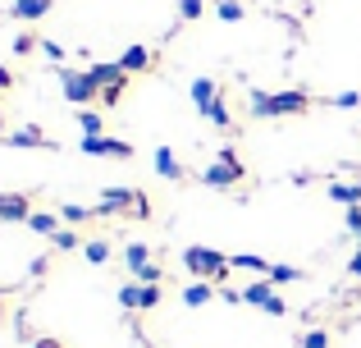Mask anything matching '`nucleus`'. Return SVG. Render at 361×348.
Masks as SVG:
<instances>
[{"instance_id":"obj_9","label":"nucleus","mask_w":361,"mask_h":348,"mask_svg":"<svg viewBox=\"0 0 361 348\" xmlns=\"http://www.w3.org/2000/svg\"><path fill=\"white\" fill-rule=\"evenodd\" d=\"M243 303H252V307H270V303H274V284H270V280H252V284L243 289Z\"/></svg>"},{"instance_id":"obj_38","label":"nucleus","mask_w":361,"mask_h":348,"mask_svg":"<svg viewBox=\"0 0 361 348\" xmlns=\"http://www.w3.org/2000/svg\"><path fill=\"white\" fill-rule=\"evenodd\" d=\"M32 348H60V340H37Z\"/></svg>"},{"instance_id":"obj_5","label":"nucleus","mask_w":361,"mask_h":348,"mask_svg":"<svg viewBox=\"0 0 361 348\" xmlns=\"http://www.w3.org/2000/svg\"><path fill=\"white\" fill-rule=\"evenodd\" d=\"M238 179H243V165H238V156H233V152H220V161H215L211 170L202 174V184H206V188H233Z\"/></svg>"},{"instance_id":"obj_36","label":"nucleus","mask_w":361,"mask_h":348,"mask_svg":"<svg viewBox=\"0 0 361 348\" xmlns=\"http://www.w3.org/2000/svg\"><path fill=\"white\" fill-rule=\"evenodd\" d=\"M265 312H270V316H283V312H288V303H283V298H279V294H274V303H270V307H265Z\"/></svg>"},{"instance_id":"obj_3","label":"nucleus","mask_w":361,"mask_h":348,"mask_svg":"<svg viewBox=\"0 0 361 348\" xmlns=\"http://www.w3.org/2000/svg\"><path fill=\"white\" fill-rule=\"evenodd\" d=\"M55 73H60V88H64V97H69L73 106H87V101L101 97V88L92 83L87 69H82V73H78V69H55Z\"/></svg>"},{"instance_id":"obj_2","label":"nucleus","mask_w":361,"mask_h":348,"mask_svg":"<svg viewBox=\"0 0 361 348\" xmlns=\"http://www.w3.org/2000/svg\"><path fill=\"white\" fill-rule=\"evenodd\" d=\"M183 266L192 270L197 280H224L233 261L224 257V252H215V248H202V243H192V248L183 252Z\"/></svg>"},{"instance_id":"obj_26","label":"nucleus","mask_w":361,"mask_h":348,"mask_svg":"<svg viewBox=\"0 0 361 348\" xmlns=\"http://www.w3.org/2000/svg\"><path fill=\"white\" fill-rule=\"evenodd\" d=\"M87 206H78V202H69V206H64V211H60V220H69V224H82V220H87Z\"/></svg>"},{"instance_id":"obj_37","label":"nucleus","mask_w":361,"mask_h":348,"mask_svg":"<svg viewBox=\"0 0 361 348\" xmlns=\"http://www.w3.org/2000/svg\"><path fill=\"white\" fill-rule=\"evenodd\" d=\"M9 88H14V73H9L5 64H0V92H9Z\"/></svg>"},{"instance_id":"obj_19","label":"nucleus","mask_w":361,"mask_h":348,"mask_svg":"<svg viewBox=\"0 0 361 348\" xmlns=\"http://www.w3.org/2000/svg\"><path fill=\"white\" fill-rule=\"evenodd\" d=\"M215 97H220V88H215L211 78H197V83H192V101H197V106H211Z\"/></svg>"},{"instance_id":"obj_28","label":"nucleus","mask_w":361,"mask_h":348,"mask_svg":"<svg viewBox=\"0 0 361 348\" xmlns=\"http://www.w3.org/2000/svg\"><path fill=\"white\" fill-rule=\"evenodd\" d=\"M329 106H334V110H357L361 97H357V92H338V97H329Z\"/></svg>"},{"instance_id":"obj_21","label":"nucleus","mask_w":361,"mask_h":348,"mask_svg":"<svg viewBox=\"0 0 361 348\" xmlns=\"http://www.w3.org/2000/svg\"><path fill=\"white\" fill-rule=\"evenodd\" d=\"M82 257H87L92 261V266H106V261H110V243H87V248H82Z\"/></svg>"},{"instance_id":"obj_33","label":"nucleus","mask_w":361,"mask_h":348,"mask_svg":"<svg viewBox=\"0 0 361 348\" xmlns=\"http://www.w3.org/2000/svg\"><path fill=\"white\" fill-rule=\"evenodd\" d=\"M348 229H353L357 243H361V206H353V211H348Z\"/></svg>"},{"instance_id":"obj_13","label":"nucleus","mask_w":361,"mask_h":348,"mask_svg":"<svg viewBox=\"0 0 361 348\" xmlns=\"http://www.w3.org/2000/svg\"><path fill=\"white\" fill-rule=\"evenodd\" d=\"M211 298H215V284H211V280H192V284L183 289V303L188 307H206Z\"/></svg>"},{"instance_id":"obj_30","label":"nucleus","mask_w":361,"mask_h":348,"mask_svg":"<svg viewBox=\"0 0 361 348\" xmlns=\"http://www.w3.org/2000/svg\"><path fill=\"white\" fill-rule=\"evenodd\" d=\"M51 243H55V248H64V252H69V248H78V234H73V229H60Z\"/></svg>"},{"instance_id":"obj_10","label":"nucleus","mask_w":361,"mask_h":348,"mask_svg":"<svg viewBox=\"0 0 361 348\" xmlns=\"http://www.w3.org/2000/svg\"><path fill=\"white\" fill-rule=\"evenodd\" d=\"M27 229L42 234V239H55V234H60V215H51V211H32V215H27Z\"/></svg>"},{"instance_id":"obj_6","label":"nucleus","mask_w":361,"mask_h":348,"mask_svg":"<svg viewBox=\"0 0 361 348\" xmlns=\"http://www.w3.org/2000/svg\"><path fill=\"white\" fill-rule=\"evenodd\" d=\"M82 152H87V156H119V161H128L133 147H128V143H115V138L101 133V138H87V143H82Z\"/></svg>"},{"instance_id":"obj_20","label":"nucleus","mask_w":361,"mask_h":348,"mask_svg":"<svg viewBox=\"0 0 361 348\" xmlns=\"http://www.w3.org/2000/svg\"><path fill=\"white\" fill-rule=\"evenodd\" d=\"M115 298H119V307H123V312H137V303H142V284H123Z\"/></svg>"},{"instance_id":"obj_23","label":"nucleus","mask_w":361,"mask_h":348,"mask_svg":"<svg viewBox=\"0 0 361 348\" xmlns=\"http://www.w3.org/2000/svg\"><path fill=\"white\" fill-rule=\"evenodd\" d=\"M298 348H329V330H307L298 340Z\"/></svg>"},{"instance_id":"obj_39","label":"nucleus","mask_w":361,"mask_h":348,"mask_svg":"<svg viewBox=\"0 0 361 348\" xmlns=\"http://www.w3.org/2000/svg\"><path fill=\"white\" fill-rule=\"evenodd\" d=\"M0 133H5V110H0Z\"/></svg>"},{"instance_id":"obj_35","label":"nucleus","mask_w":361,"mask_h":348,"mask_svg":"<svg viewBox=\"0 0 361 348\" xmlns=\"http://www.w3.org/2000/svg\"><path fill=\"white\" fill-rule=\"evenodd\" d=\"M348 275H353V280H361V248L353 252V261H348Z\"/></svg>"},{"instance_id":"obj_16","label":"nucleus","mask_w":361,"mask_h":348,"mask_svg":"<svg viewBox=\"0 0 361 348\" xmlns=\"http://www.w3.org/2000/svg\"><path fill=\"white\" fill-rule=\"evenodd\" d=\"M5 143H9V147H55L51 138L42 133V128H23V133H9Z\"/></svg>"},{"instance_id":"obj_25","label":"nucleus","mask_w":361,"mask_h":348,"mask_svg":"<svg viewBox=\"0 0 361 348\" xmlns=\"http://www.w3.org/2000/svg\"><path fill=\"white\" fill-rule=\"evenodd\" d=\"M215 9H220V18H224V23H238V18H243V5H238V0H220Z\"/></svg>"},{"instance_id":"obj_22","label":"nucleus","mask_w":361,"mask_h":348,"mask_svg":"<svg viewBox=\"0 0 361 348\" xmlns=\"http://www.w3.org/2000/svg\"><path fill=\"white\" fill-rule=\"evenodd\" d=\"M78 128L87 138H101V115H97V110H78Z\"/></svg>"},{"instance_id":"obj_12","label":"nucleus","mask_w":361,"mask_h":348,"mask_svg":"<svg viewBox=\"0 0 361 348\" xmlns=\"http://www.w3.org/2000/svg\"><path fill=\"white\" fill-rule=\"evenodd\" d=\"M147 64H151V51H147V46H128V51L119 55V69L123 73H142Z\"/></svg>"},{"instance_id":"obj_18","label":"nucleus","mask_w":361,"mask_h":348,"mask_svg":"<svg viewBox=\"0 0 361 348\" xmlns=\"http://www.w3.org/2000/svg\"><path fill=\"white\" fill-rule=\"evenodd\" d=\"M329 197L343 206H361V184H329Z\"/></svg>"},{"instance_id":"obj_32","label":"nucleus","mask_w":361,"mask_h":348,"mask_svg":"<svg viewBox=\"0 0 361 348\" xmlns=\"http://www.w3.org/2000/svg\"><path fill=\"white\" fill-rule=\"evenodd\" d=\"M32 46H37V37H27V32H18V37H14V51H18V55H27Z\"/></svg>"},{"instance_id":"obj_8","label":"nucleus","mask_w":361,"mask_h":348,"mask_svg":"<svg viewBox=\"0 0 361 348\" xmlns=\"http://www.w3.org/2000/svg\"><path fill=\"white\" fill-rule=\"evenodd\" d=\"M27 215H32L27 197H18V193H0V220H23V224H27Z\"/></svg>"},{"instance_id":"obj_4","label":"nucleus","mask_w":361,"mask_h":348,"mask_svg":"<svg viewBox=\"0 0 361 348\" xmlns=\"http://www.w3.org/2000/svg\"><path fill=\"white\" fill-rule=\"evenodd\" d=\"M123 266L137 275V284H160V275H165V270L156 266V257H151L147 243H133V248L123 252Z\"/></svg>"},{"instance_id":"obj_1","label":"nucleus","mask_w":361,"mask_h":348,"mask_svg":"<svg viewBox=\"0 0 361 348\" xmlns=\"http://www.w3.org/2000/svg\"><path fill=\"white\" fill-rule=\"evenodd\" d=\"M252 110L256 119H279V115H302V110H311V97L307 92H252Z\"/></svg>"},{"instance_id":"obj_17","label":"nucleus","mask_w":361,"mask_h":348,"mask_svg":"<svg viewBox=\"0 0 361 348\" xmlns=\"http://www.w3.org/2000/svg\"><path fill=\"white\" fill-rule=\"evenodd\" d=\"M202 115L211 119L215 128H233V115H229V106H224V97H215L211 106H202Z\"/></svg>"},{"instance_id":"obj_31","label":"nucleus","mask_w":361,"mask_h":348,"mask_svg":"<svg viewBox=\"0 0 361 348\" xmlns=\"http://www.w3.org/2000/svg\"><path fill=\"white\" fill-rule=\"evenodd\" d=\"M178 9H183V18H197L206 9V0H178Z\"/></svg>"},{"instance_id":"obj_11","label":"nucleus","mask_w":361,"mask_h":348,"mask_svg":"<svg viewBox=\"0 0 361 348\" xmlns=\"http://www.w3.org/2000/svg\"><path fill=\"white\" fill-rule=\"evenodd\" d=\"M87 73H92V83H97V88H115V83L128 78V73L119 69V60H115V64H92Z\"/></svg>"},{"instance_id":"obj_7","label":"nucleus","mask_w":361,"mask_h":348,"mask_svg":"<svg viewBox=\"0 0 361 348\" xmlns=\"http://www.w3.org/2000/svg\"><path fill=\"white\" fill-rule=\"evenodd\" d=\"M51 5H55V0H14V5H9V14L23 18V23H37V18L51 14Z\"/></svg>"},{"instance_id":"obj_27","label":"nucleus","mask_w":361,"mask_h":348,"mask_svg":"<svg viewBox=\"0 0 361 348\" xmlns=\"http://www.w3.org/2000/svg\"><path fill=\"white\" fill-rule=\"evenodd\" d=\"M156 303H160V284H142V303H137V312H151Z\"/></svg>"},{"instance_id":"obj_29","label":"nucleus","mask_w":361,"mask_h":348,"mask_svg":"<svg viewBox=\"0 0 361 348\" xmlns=\"http://www.w3.org/2000/svg\"><path fill=\"white\" fill-rule=\"evenodd\" d=\"M123 83H128V78H123ZM123 83H115V88H101V97H97V101H101V106H115V101L123 97Z\"/></svg>"},{"instance_id":"obj_40","label":"nucleus","mask_w":361,"mask_h":348,"mask_svg":"<svg viewBox=\"0 0 361 348\" xmlns=\"http://www.w3.org/2000/svg\"><path fill=\"white\" fill-rule=\"evenodd\" d=\"M0 307H5V289H0Z\"/></svg>"},{"instance_id":"obj_15","label":"nucleus","mask_w":361,"mask_h":348,"mask_svg":"<svg viewBox=\"0 0 361 348\" xmlns=\"http://www.w3.org/2000/svg\"><path fill=\"white\" fill-rule=\"evenodd\" d=\"M156 174L160 179H183V165L174 161V152H169V147H156Z\"/></svg>"},{"instance_id":"obj_24","label":"nucleus","mask_w":361,"mask_h":348,"mask_svg":"<svg viewBox=\"0 0 361 348\" xmlns=\"http://www.w3.org/2000/svg\"><path fill=\"white\" fill-rule=\"evenodd\" d=\"M293 280H302V270H293V266H270V284H293Z\"/></svg>"},{"instance_id":"obj_14","label":"nucleus","mask_w":361,"mask_h":348,"mask_svg":"<svg viewBox=\"0 0 361 348\" xmlns=\"http://www.w3.org/2000/svg\"><path fill=\"white\" fill-rule=\"evenodd\" d=\"M238 270H252V275H261V280H270V261L265 257H256V252H238V257H229Z\"/></svg>"},{"instance_id":"obj_34","label":"nucleus","mask_w":361,"mask_h":348,"mask_svg":"<svg viewBox=\"0 0 361 348\" xmlns=\"http://www.w3.org/2000/svg\"><path fill=\"white\" fill-rule=\"evenodd\" d=\"M42 55H46V60H64V51H60V42H42Z\"/></svg>"}]
</instances>
